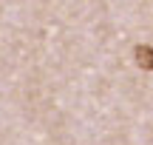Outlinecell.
I'll list each match as a JSON object with an SVG mask.
<instances>
[{"label":"cell","instance_id":"1","mask_svg":"<svg viewBox=\"0 0 153 145\" xmlns=\"http://www.w3.org/2000/svg\"><path fill=\"white\" fill-rule=\"evenodd\" d=\"M139 63H145V66H153V54H150V51H142V49H139Z\"/></svg>","mask_w":153,"mask_h":145}]
</instances>
